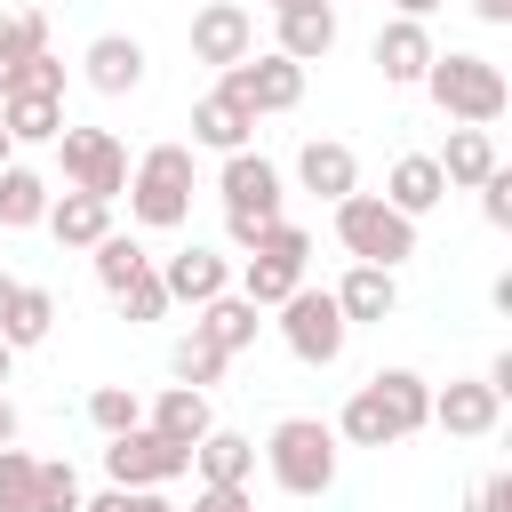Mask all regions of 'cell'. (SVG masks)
Masks as SVG:
<instances>
[{"label": "cell", "mask_w": 512, "mask_h": 512, "mask_svg": "<svg viewBox=\"0 0 512 512\" xmlns=\"http://www.w3.org/2000/svg\"><path fill=\"white\" fill-rule=\"evenodd\" d=\"M8 368H16V352H8V344H0V384H8Z\"/></svg>", "instance_id": "c3c4849f"}, {"label": "cell", "mask_w": 512, "mask_h": 512, "mask_svg": "<svg viewBox=\"0 0 512 512\" xmlns=\"http://www.w3.org/2000/svg\"><path fill=\"white\" fill-rule=\"evenodd\" d=\"M328 296H336L344 328H368V320H392V312H400V280H392V272H376V264H352Z\"/></svg>", "instance_id": "ffe728a7"}, {"label": "cell", "mask_w": 512, "mask_h": 512, "mask_svg": "<svg viewBox=\"0 0 512 512\" xmlns=\"http://www.w3.org/2000/svg\"><path fill=\"white\" fill-rule=\"evenodd\" d=\"M80 80L96 96H136L144 88V40L136 32H96L88 56H80Z\"/></svg>", "instance_id": "5bb4252c"}, {"label": "cell", "mask_w": 512, "mask_h": 512, "mask_svg": "<svg viewBox=\"0 0 512 512\" xmlns=\"http://www.w3.org/2000/svg\"><path fill=\"white\" fill-rule=\"evenodd\" d=\"M216 192H224V216H256V224H280V168L264 152H224L216 168Z\"/></svg>", "instance_id": "8fae6325"}, {"label": "cell", "mask_w": 512, "mask_h": 512, "mask_svg": "<svg viewBox=\"0 0 512 512\" xmlns=\"http://www.w3.org/2000/svg\"><path fill=\"white\" fill-rule=\"evenodd\" d=\"M296 8H328V0H272V16H296Z\"/></svg>", "instance_id": "f6af8a7d"}, {"label": "cell", "mask_w": 512, "mask_h": 512, "mask_svg": "<svg viewBox=\"0 0 512 512\" xmlns=\"http://www.w3.org/2000/svg\"><path fill=\"white\" fill-rule=\"evenodd\" d=\"M496 416H504V400H496L480 376H448V384L432 392V424H440L448 440H488Z\"/></svg>", "instance_id": "4fadbf2b"}, {"label": "cell", "mask_w": 512, "mask_h": 512, "mask_svg": "<svg viewBox=\"0 0 512 512\" xmlns=\"http://www.w3.org/2000/svg\"><path fill=\"white\" fill-rule=\"evenodd\" d=\"M304 256H312V232L304 224H264V240L248 248V264H240V296L256 304V312H280L296 288H304Z\"/></svg>", "instance_id": "5b68a950"}, {"label": "cell", "mask_w": 512, "mask_h": 512, "mask_svg": "<svg viewBox=\"0 0 512 512\" xmlns=\"http://www.w3.org/2000/svg\"><path fill=\"white\" fill-rule=\"evenodd\" d=\"M472 512H512V472H488L472 488Z\"/></svg>", "instance_id": "ab89813d"}, {"label": "cell", "mask_w": 512, "mask_h": 512, "mask_svg": "<svg viewBox=\"0 0 512 512\" xmlns=\"http://www.w3.org/2000/svg\"><path fill=\"white\" fill-rule=\"evenodd\" d=\"M8 160H16V144H8V128H0V168H8Z\"/></svg>", "instance_id": "7dc6e473"}, {"label": "cell", "mask_w": 512, "mask_h": 512, "mask_svg": "<svg viewBox=\"0 0 512 512\" xmlns=\"http://www.w3.org/2000/svg\"><path fill=\"white\" fill-rule=\"evenodd\" d=\"M192 472H200V488H248V480H256V440L216 424V432L192 448Z\"/></svg>", "instance_id": "7402d4cb"}, {"label": "cell", "mask_w": 512, "mask_h": 512, "mask_svg": "<svg viewBox=\"0 0 512 512\" xmlns=\"http://www.w3.org/2000/svg\"><path fill=\"white\" fill-rule=\"evenodd\" d=\"M144 432H160V440H176V448H200V440L216 432V408H208V392L168 384V392L144 408Z\"/></svg>", "instance_id": "e0dca14e"}, {"label": "cell", "mask_w": 512, "mask_h": 512, "mask_svg": "<svg viewBox=\"0 0 512 512\" xmlns=\"http://www.w3.org/2000/svg\"><path fill=\"white\" fill-rule=\"evenodd\" d=\"M336 240L352 248V264H376V272H400L416 256V224L400 208H384L376 192H344L336 200Z\"/></svg>", "instance_id": "277c9868"}, {"label": "cell", "mask_w": 512, "mask_h": 512, "mask_svg": "<svg viewBox=\"0 0 512 512\" xmlns=\"http://www.w3.org/2000/svg\"><path fill=\"white\" fill-rule=\"evenodd\" d=\"M152 272H160L168 304H192V312H200L208 296H224V288H232V256H216V248H200V240H192V248H176V256H160Z\"/></svg>", "instance_id": "7c38bea8"}, {"label": "cell", "mask_w": 512, "mask_h": 512, "mask_svg": "<svg viewBox=\"0 0 512 512\" xmlns=\"http://www.w3.org/2000/svg\"><path fill=\"white\" fill-rule=\"evenodd\" d=\"M40 504L48 512H80V472L72 464H40Z\"/></svg>", "instance_id": "74e56055"}, {"label": "cell", "mask_w": 512, "mask_h": 512, "mask_svg": "<svg viewBox=\"0 0 512 512\" xmlns=\"http://www.w3.org/2000/svg\"><path fill=\"white\" fill-rule=\"evenodd\" d=\"M368 56H376V72H384L392 88H416V80H424V64H432L440 48H432V32H424V24L392 16V24L376 32V48H368Z\"/></svg>", "instance_id": "ac0fdd59"}, {"label": "cell", "mask_w": 512, "mask_h": 512, "mask_svg": "<svg viewBox=\"0 0 512 512\" xmlns=\"http://www.w3.org/2000/svg\"><path fill=\"white\" fill-rule=\"evenodd\" d=\"M16 432H24V416H16V400L0 392V448H16Z\"/></svg>", "instance_id": "b9f144b4"}, {"label": "cell", "mask_w": 512, "mask_h": 512, "mask_svg": "<svg viewBox=\"0 0 512 512\" xmlns=\"http://www.w3.org/2000/svg\"><path fill=\"white\" fill-rule=\"evenodd\" d=\"M192 512H248V488H200Z\"/></svg>", "instance_id": "60d3db41"}, {"label": "cell", "mask_w": 512, "mask_h": 512, "mask_svg": "<svg viewBox=\"0 0 512 512\" xmlns=\"http://www.w3.org/2000/svg\"><path fill=\"white\" fill-rule=\"evenodd\" d=\"M456 128H488V120H504V104H512V88H504V72L480 56V48H440L432 64H424V80H416Z\"/></svg>", "instance_id": "6da1fadb"}, {"label": "cell", "mask_w": 512, "mask_h": 512, "mask_svg": "<svg viewBox=\"0 0 512 512\" xmlns=\"http://www.w3.org/2000/svg\"><path fill=\"white\" fill-rule=\"evenodd\" d=\"M392 8H400V16H408V24H424V16H432V8H440V0H392Z\"/></svg>", "instance_id": "ee69618b"}, {"label": "cell", "mask_w": 512, "mask_h": 512, "mask_svg": "<svg viewBox=\"0 0 512 512\" xmlns=\"http://www.w3.org/2000/svg\"><path fill=\"white\" fill-rule=\"evenodd\" d=\"M40 224H48L64 248H96V240L112 232V200H88V192H56Z\"/></svg>", "instance_id": "d4e9b609"}, {"label": "cell", "mask_w": 512, "mask_h": 512, "mask_svg": "<svg viewBox=\"0 0 512 512\" xmlns=\"http://www.w3.org/2000/svg\"><path fill=\"white\" fill-rule=\"evenodd\" d=\"M88 264H96V280H104V296H120L152 256H144V240H128V232H104L96 248H88Z\"/></svg>", "instance_id": "f546056e"}, {"label": "cell", "mask_w": 512, "mask_h": 512, "mask_svg": "<svg viewBox=\"0 0 512 512\" xmlns=\"http://www.w3.org/2000/svg\"><path fill=\"white\" fill-rule=\"evenodd\" d=\"M8 296H16V280H8V272H0V312H8Z\"/></svg>", "instance_id": "bcb514c9"}, {"label": "cell", "mask_w": 512, "mask_h": 512, "mask_svg": "<svg viewBox=\"0 0 512 512\" xmlns=\"http://www.w3.org/2000/svg\"><path fill=\"white\" fill-rule=\"evenodd\" d=\"M296 184H304V192H320L328 208H336L344 192H360V160H352V144H336V136H312V144L296 152Z\"/></svg>", "instance_id": "d6986e66"}, {"label": "cell", "mask_w": 512, "mask_h": 512, "mask_svg": "<svg viewBox=\"0 0 512 512\" xmlns=\"http://www.w3.org/2000/svg\"><path fill=\"white\" fill-rule=\"evenodd\" d=\"M432 160H440V184H464V192H480V184L504 168L488 128H448V152H432Z\"/></svg>", "instance_id": "cb8c5ba5"}, {"label": "cell", "mask_w": 512, "mask_h": 512, "mask_svg": "<svg viewBox=\"0 0 512 512\" xmlns=\"http://www.w3.org/2000/svg\"><path fill=\"white\" fill-rule=\"evenodd\" d=\"M256 328H264V320H256V304H248L240 288H224V296H208V304L192 312V336H200V344H216L224 360H232V352H248V344H256Z\"/></svg>", "instance_id": "44dd1931"}, {"label": "cell", "mask_w": 512, "mask_h": 512, "mask_svg": "<svg viewBox=\"0 0 512 512\" xmlns=\"http://www.w3.org/2000/svg\"><path fill=\"white\" fill-rule=\"evenodd\" d=\"M80 512H176L160 488H104V496H80Z\"/></svg>", "instance_id": "8d00e7d4"}, {"label": "cell", "mask_w": 512, "mask_h": 512, "mask_svg": "<svg viewBox=\"0 0 512 512\" xmlns=\"http://www.w3.org/2000/svg\"><path fill=\"white\" fill-rule=\"evenodd\" d=\"M376 200H384V208H400L408 224H416V216H432V208L448 200V184H440V160H432V152H400Z\"/></svg>", "instance_id": "9a60e30c"}, {"label": "cell", "mask_w": 512, "mask_h": 512, "mask_svg": "<svg viewBox=\"0 0 512 512\" xmlns=\"http://www.w3.org/2000/svg\"><path fill=\"white\" fill-rule=\"evenodd\" d=\"M192 64H216V72H232L240 56H256V16L240 8V0H208V8H192Z\"/></svg>", "instance_id": "30bf717a"}, {"label": "cell", "mask_w": 512, "mask_h": 512, "mask_svg": "<svg viewBox=\"0 0 512 512\" xmlns=\"http://www.w3.org/2000/svg\"><path fill=\"white\" fill-rule=\"evenodd\" d=\"M368 400L384 408V424H392L400 440L432 424V384H424L416 368H376V376H368Z\"/></svg>", "instance_id": "2e32d148"}, {"label": "cell", "mask_w": 512, "mask_h": 512, "mask_svg": "<svg viewBox=\"0 0 512 512\" xmlns=\"http://www.w3.org/2000/svg\"><path fill=\"white\" fill-rule=\"evenodd\" d=\"M56 168H64V192H88V200H120L128 192V144L112 128H72L64 120Z\"/></svg>", "instance_id": "8992f818"}, {"label": "cell", "mask_w": 512, "mask_h": 512, "mask_svg": "<svg viewBox=\"0 0 512 512\" xmlns=\"http://www.w3.org/2000/svg\"><path fill=\"white\" fill-rule=\"evenodd\" d=\"M472 16L480 24H512V0H472Z\"/></svg>", "instance_id": "7bdbcfd3"}, {"label": "cell", "mask_w": 512, "mask_h": 512, "mask_svg": "<svg viewBox=\"0 0 512 512\" xmlns=\"http://www.w3.org/2000/svg\"><path fill=\"white\" fill-rule=\"evenodd\" d=\"M104 472H112V488H168V480H184L192 472V448H176V440H160V432H120V440H104Z\"/></svg>", "instance_id": "ba28073f"}, {"label": "cell", "mask_w": 512, "mask_h": 512, "mask_svg": "<svg viewBox=\"0 0 512 512\" xmlns=\"http://www.w3.org/2000/svg\"><path fill=\"white\" fill-rule=\"evenodd\" d=\"M248 136H256V112L232 104L224 88H208V96L192 104V144H208V152H248Z\"/></svg>", "instance_id": "603a6c76"}, {"label": "cell", "mask_w": 512, "mask_h": 512, "mask_svg": "<svg viewBox=\"0 0 512 512\" xmlns=\"http://www.w3.org/2000/svg\"><path fill=\"white\" fill-rule=\"evenodd\" d=\"M264 472L288 496H328V480H336V432L320 416H280L272 440H264Z\"/></svg>", "instance_id": "3957f363"}, {"label": "cell", "mask_w": 512, "mask_h": 512, "mask_svg": "<svg viewBox=\"0 0 512 512\" xmlns=\"http://www.w3.org/2000/svg\"><path fill=\"white\" fill-rule=\"evenodd\" d=\"M8 96H64V64L40 48V56H24L16 64V80H8Z\"/></svg>", "instance_id": "d590c367"}, {"label": "cell", "mask_w": 512, "mask_h": 512, "mask_svg": "<svg viewBox=\"0 0 512 512\" xmlns=\"http://www.w3.org/2000/svg\"><path fill=\"white\" fill-rule=\"evenodd\" d=\"M0 512H48L40 504V456L0 448Z\"/></svg>", "instance_id": "1f68e13d"}, {"label": "cell", "mask_w": 512, "mask_h": 512, "mask_svg": "<svg viewBox=\"0 0 512 512\" xmlns=\"http://www.w3.org/2000/svg\"><path fill=\"white\" fill-rule=\"evenodd\" d=\"M40 48H48V16H40V8H24V16H0V96H8L16 64H24V56H40Z\"/></svg>", "instance_id": "4dcf8cb0"}, {"label": "cell", "mask_w": 512, "mask_h": 512, "mask_svg": "<svg viewBox=\"0 0 512 512\" xmlns=\"http://www.w3.org/2000/svg\"><path fill=\"white\" fill-rule=\"evenodd\" d=\"M168 368H176V384H192V392H208V384H224V352L216 344H200V336H176V352H168Z\"/></svg>", "instance_id": "836d02e7"}, {"label": "cell", "mask_w": 512, "mask_h": 512, "mask_svg": "<svg viewBox=\"0 0 512 512\" xmlns=\"http://www.w3.org/2000/svg\"><path fill=\"white\" fill-rule=\"evenodd\" d=\"M48 328H56V296L32 288V280H16V296L0 312V344L8 352H32V344H48Z\"/></svg>", "instance_id": "484cf974"}, {"label": "cell", "mask_w": 512, "mask_h": 512, "mask_svg": "<svg viewBox=\"0 0 512 512\" xmlns=\"http://www.w3.org/2000/svg\"><path fill=\"white\" fill-rule=\"evenodd\" d=\"M280 344L304 360V368H336L344 360V344H352V328H344V312H336V296L328 288H296L288 304H280Z\"/></svg>", "instance_id": "52a82bcc"}, {"label": "cell", "mask_w": 512, "mask_h": 512, "mask_svg": "<svg viewBox=\"0 0 512 512\" xmlns=\"http://www.w3.org/2000/svg\"><path fill=\"white\" fill-rule=\"evenodd\" d=\"M480 216H488L496 232H512V168H496V176L480 184Z\"/></svg>", "instance_id": "f35d334b"}, {"label": "cell", "mask_w": 512, "mask_h": 512, "mask_svg": "<svg viewBox=\"0 0 512 512\" xmlns=\"http://www.w3.org/2000/svg\"><path fill=\"white\" fill-rule=\"evenodd\" d=\"M88 424H96L104 440H120V432L144 424V400H136L128 384H96V392H88Z\"/></svg>", "instance_id": "d6a6232c"}, {"label": "cell", "mask_w": 512, "mask_h": 512, "mask_svg": "<svg viewBox=\"0 0 512 512\" xmlns=\"http://www.w3.org/2000/svg\"><path fill=\"white\" fill-rule=\"evenodd\" d=\"M328 48H336V8H296V16H280L272 56H288V64H320Z\"/></svg>", "instance_id": "83f0119b"}, {"label": "cell", "mask_w": 512, "mask_h": 512, "mask_svg": "<svg viewBox=\"0 0 512 512\" xmlns=\"http://www.w3.org/2000/svg\"><path fill=\"white\" fill-rule=\"evenodd\" d=\"M216 88H224L232 104H248L256 120H264V112H296V104H304V64H288V56L264 48V56H240Z\"/></svg>", "instance_id": "9c48e42d"}, {"label": "cell", "mask_w": 512, "mask_h": 512, "mask_svg": "<svg viewBox=\"0 0 512 512\" xmlns=\"http://www.w3.org/2000/svg\"><path fill=\"white\" fill-rule=\"evenodd\" d=\"M128 216L144 232H176L192 216V144H152L128 168Z\"/></svg>", "instance_id": "7a4b0ae2"}, {"label": "cell", "mask_w": 512, "mask_h": 512, "mask_svg": "<svg viewBox=\"0 0 512 512\" xmlns=\"http://www.w3.org/2000/svg\"><path fill=\"white\" fill-rule=\"evenodd\" d=\"M112 304H120V320H160V312H168V288H160V272L144 264V272H136V280H128Z\"/></svg>", "instance_id": "e575fe53"}, {"label": "cell", "mask_w": 512, "mask_h": 512, "mask_svg": "<svg viewBox=\"0 0 512 512\" xmlns=\"http://www.w3.org/2000/svg\"><path fill=\"white\" fill-rule=\"evenodd\" d=\"M48 200H56V192H48L40 168H24V160L0 168V232H32V224L48 216Z\"/></svg>", "instance_id": "4316f807"}, {"label": "cell", "mask_w": 512, "mask_h": 512, "mask_svg": "<svg viewBox=\"0 0 512 512\" xmlns=\"http://www.w3.org/2000/svg\"><path fill=\"white\" fill-rule=\"evenodd\" d=\"M8 144H56L64 136V96H0Z\"/></svg>", "instance_id": "f1b7e54d"}]
</instances>
